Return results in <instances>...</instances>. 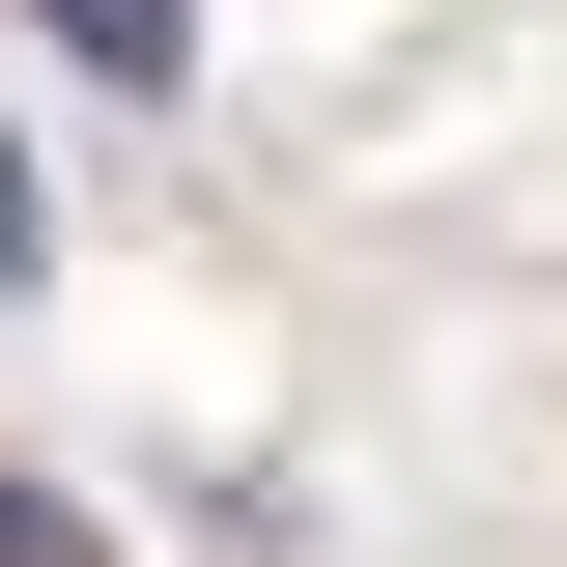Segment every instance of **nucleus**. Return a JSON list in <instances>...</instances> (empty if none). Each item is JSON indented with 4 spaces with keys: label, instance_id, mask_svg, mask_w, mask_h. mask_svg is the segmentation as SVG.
Returning <instances> with one entry per match:
<instances>
[{
    "label": "nucleus",
    "instance_id": "1",
    "mask_svg": "<svg viewBox=\"0 0 567 567\" xmlns=\"http://www.w3.org/2000/svg\"><path fill=\"white\" fill-rule=\"evenodd\" d=\"M29 29H58L85 85H171V58H199V0H29Z\"/></svg>",
    "mask_w": 567,
    "mask_h": 567
},
{
    "label": "nucleus",
    "instance_id": "3",
    "mask_svg": "<svg viewBox=\"0 0 567 567\" xmlns=\"http://www.w3.org/2000/svg\"><path fill=\"white\" fill-rule=\"evenodd\" d=\"M0 256H29V171H0Z\"/></svg>",
    "mask_w": 567,
    "mask_h": 567
},
{
    "label": "nucleus",
    "instance_id": "2",
    "mask_svg": "<svg viewBox=\"0 0 567 567\" xmlns=\"http://www.w3.org/2000/svg\"><path fill=\"white\" fill-rule=\"evenodd\" d=\"M0 567H85V539H58V511H29V483H0Z\"/></svg>",
    "mask_w": 567,
    "mask_h": 567
}]
</instances>
